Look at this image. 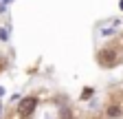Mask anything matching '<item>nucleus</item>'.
<instances>
[{
    "label": "nucleus",
    "mask_w": 123,
    "mask_h": 119,
    "mask_svg": "<svg viewBox=\"0 0 123 119\" xmlns=\"http://www.w3.org/2000/svg\"><path fill=\"white\" fill-rule=\"evenodd\" d=\"M117 55L112 53V51H108V53H101V60H114Z\"/></svg>",
    "instance_id": "nucleus-3"
},
{
    "label": "nucleus",
    "mask_w": 123,
    "mask_h": 119,
    "mask_svg": "<svg viewBox=\"0 0 123 119\" xmlns=\"http://www.w3.org/2000/svg\"><path fill=\"white\" fill-rule=\"evenodd\" d=\"M35 106H37V99L35 97H24V99H20V104H18V112L20 115H31L35 110Z\"/></svg>",
    "instance_id": "nucleus-1"
},
{
    "label": "nucleus",
    "mask_w": 123,
    "mask_h": 119,
    "mask_svg": "<svg viewBox=\"0 0 123 119\" xmlns=\"http://www.w3.org/2000/svg\"><path fill=\"white\" fill-rule=\"evenodd\" d=\"M108 115H110V117H119V115H121V108H119V106H110Z\"/></svg>",
    "instance_id": "nucleus-2"
},
{
    "label": "nucleus",
    "mask_w": 123,
    "mask_h": 119,
    "mask_svg": "<svg viewBox=\"0 0 123 119\" xmlns=\"http://www.w3.org/2000/svg\"><path fill=\"white\" fill-rule=\"evenodd\" d=\"M90 95H92V88H86V91H84V95H81V97H84V99H88Z\"/></svg>",
    "instance_id": "nucleus-4"
}]
</instances>
